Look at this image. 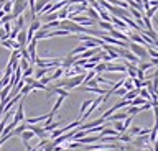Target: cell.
Instances as JSON below:
<instances>
[{
  "label": "cell",
  "mask_w": 158,
  "mask_h": 151,
  "mask_svg": "<svg viewBox=\"0 0 158 151\" xmlns=\"http://www.w3.org/2000/svg\"><path fill=\"white\" fill-rule=\"evenodd\" d=\"M128 50H130L133 54H135L138 59H147L148 58V53H147V46H142V45H137V43H130L128 45Z\"/></svg>",
  "instance_id": "cell-1"
},
{
  "label": "cell",
  "mask_w": 158,
  "mask_h": 151,
  "mask_svg": "<svg viewBox=\"0 0 158 151\" xmlns=\"http://www.w3.org/2000/svg\"><path fill=\"white\" fill-rule=\"evenodd\" d=\"M27 5H28V0H15L13 5H12V17H13V20L25 12Z\"/></svg>",
  "instance_id": "cell-2"
},
{
  "label": "cell",
  "mask_w": 158,
  "mask_h": 151,
  "mask_svg": "<svg viewBox=\"0 0 158 151\" xmlns=\"http://www.w3.org/2000/svg\"><path fill=\"white\" fill-rule=\"evenodd\" d=\"M101 104H102V97H97V99H96V100H92V102H91V105H89V109H87L86 112H84V115L81 117V118H79V120H81V123H82V121H84V120H87V117H89V115H91V113H92V112H94V110H96V109H97V107H99V105H101Z\"/></svg>",
  "instance_id": "cell-3"
},
{
  "label": "cell",
  "mask_w": 158,
  "mask_h": 151,
  "mask_svg": "<svg viewBox=\"0 0 158 151\" xmlns=\"http://www.w3.org/2000/svg\"><path fill=\"white\" fill-rule=\"evenodd\" d=\"M27 128H28V130H31L33 133H35V136H38V138H41V140L49 138L48 131L44 130V128H40V126H36V125H28V123H27Z\"/></svg>",
  "instance_id": "cell-4"
},
{
  "label": "cell",
  "mask_w": 158,
  "mask_h": 151,
  "mask_svg": "<svg viewBox=\"0 0 158 151\" xmlns=\"http://www.w3.org/2000/svg\"><path fill=\"white\" fill-rule=\"evenodd\" d=\"M36 43L38 40H31L28 43V48H27V51H28V54H30V62L31 64H35V59H36Z\"/></svg>",
  "instance_id": "cell-5"
},
{
  "label": "cell",
  "mask_w": 158,
  "mask_h": 151,
  "mask_svg": "<svg viewBox=\"0 0 158 151\" xmlns=\"http://www.w3.org/2000/svg\"><path fill=\"white\" fill-rule=\"evenodd\" d=\"M25 120V112H23V99H22V102L18 104V107H17V112H15V117H13V121L15 123H20V121H23Z\"/></svg>",
  "instance_id": "cell-6"
},
{
  "label": "cell",
  "mask_w": 158,
  "mask_h": 151,
  "mask_svg": "<svg viewBox=\"0 0 158 151\" xmlns=\"http://www.w3.org/2000/svg\"><path fill=\"white\" fill-rule=\"evenodd\" d=\"M20 136H22V141H23L25 148H27V149H30V148H31V146H30V143H28V141H30V140H31L33 136H35V133H33V131L27 128L25 131H22V133H20Z\"/></svg>",
  "instance_id": "cell-7"
},
{
  "label": "cell",
  "mask_w": 158,
  "mask_h": 151,
  "mask_svg": "<svg viewBox=\"0 0 158 151\" xmlns=\"http://www.w3.org/2000/svg\"><path fill=\"white\" fill-rule=\"evenodd\" d=\"M0 46H3V48H12V50H20V46L18 43H17V40H7V38H5V40H0Z\"/></svg>",
  "instance_id": "cell-8"
},
{
  "label": "cell",
  "mask_w": 158,
  "mask_h": 151,
  "mask_svg": "<svg viewBox=\"0 0 158 151\" xmlns=\"http://www.w3.org/2000/svg\"><path fill=\"white\" fill-rule=\"evenodd\" d=\"M81 145H91L96 143V141H101V135H94V136H82V138L77 140Z\"/></svg>",
  "instance_id": "cell-9"
},
{
  "label": "cell",
  "mask_w": 158,
  "mask_h": 151,
  "mask_svg": "<svg viewBox=\"0 0 158 151\" xmlns=\"http://www.w3.org/2000/svg\"><path fill=\"white\" fill-rule=\"evenodd\" d=\"M109 35L112 38H117V40H122V41H128V35H125L123 31L120 30H115V28H112L110 31H109Z\"/></svg>",
  "instance_id": "cell-10"
},
{
  "label": "cell",
  "mask_w": 158,
  "mask_h": 151,
  "mask_svg": "<svg viewBox=\"0 0 158 151\" xmlns=\"http://www.w3.org/2000/svg\"><path fill=\"white\" fill-rule=\"evenodd\" d=\"M106 71L107 72H125L127 67H125V64H107Z\"/></svg>",
  "instance_id": "cell-11"
},
{
  "label": "cell",
  "mask_w": 158,
  "mask_h": 151,
  "mask_svg": "<svg viewBox=\"0 0 158 151\" xmlns=\"http://www.w3.org/2000/svg\"><path fill=\"white\" fill-rule=\"evenodd\" d=\"M15 40H17V43L22 48H25L28 45V41H27V31H23V30H20V33L17 35V38H15Z\"/></svg>",
  "instance_id": "cell-12"
},
{
  "label": "cell",
  "mask_w": 158,
  "mask_h": 151,
  "mask_svg": "<svg viewBox=\"0 0 158 151\" xmlns=\"http://www.w3.org/2000/svg\"><path fill=\"white\" fill-rule=\"evenodd\" d=\"M127 112H114L112 113V117H107V121H115V120H125L127 118Z\"/></svg>",
  "instance_id": "cell-13"
},
{
  "label": "cell",
  "mask_w": 158,
  "mask_h": 151,
  "mask_svg": "<svg viewBox=\"0 0 158 151\" xmlns=\"http://www.w3.org/2000/svg\"><path fill=\"white\" fill-rule=\"evenodd\" d=\"M48 2H51V0H35V13H36V17L40 15V12H41V8L46 5Z\"/></svg>",
  "instance_id": "cell-14"
},
{
  "label": "cell",
  "mask_w": 158,
  "mask_h": 151,
  "mask_svg": "<svg viewBox=\"0 0 158 151\" xmlns=\"http://www.w3.org/2000/svg\"><path fill=\"white\" fill-rule=\"evenodd\" d=\"M86 12H87V17L91 18V20H94V22H99V20H101V18H99V13L96 12V8L87 7V8H86Z\"/></svg>",
  "instance_id": "cell-15"
},
{
  "label": "cell",
  "mask_w": 158,
  "mask_h": 151,
  "mask_svg": "<svg viewBox=\"0 0 158 151\" xmlns=\"http://www.w3.org/2000/svg\"><path fill=\"white\" fill-rule=\"evenodd\" d=\"M63 74H64V69H63V67H56V71H54L53 74L48 77V79H49V82H51V81H58L59 77H63Z\"/></svg>",
  "instance_id": "cell-16"
},
{
  "label": "cell",
  "mask_w": 158,
  "mask_h": 151,
  "mask_svg": "<svg viewBox=\"0 0 158 151\" xmlns=\"http://www.w3.org/2000/svg\"><path fill=\"white\" fill-rule=\"evenodd\" d=\"M61 126V121H51V123H48V125H44L43 128L48 131V133H51L53 130H56V128H59Z\"/></svg>",
  "instance_id": "cell-17"
},
{
  "label": "cell",
  "mask_w": 158,
  "mask_h": 151,
  "mask_svg": "<svg viewBox=\"0 0 158 151\" xmlns=\"http://www.w3.org/2000/svg\"><path fill=\"white\" fill-rule=\"evenodd\" d=\"M64 99H66V97H63V95H59L58 99H56V102H54V105H53V110H51V113H54L56 115V112L59 110V107H61V104L64 102Z\"/></svg>",
  "instance_id": "cell-18"
},
{
  "label": "cell",
  "mask_w": 158,
  "mask_h": 151,
  "mask_svg": "<svg viewBox=\"0 0 158 151\" xmlns=\"http://www.w3.org/2000/svg\"><path fill=\"white\" fill-rule=\"evenodd\" d=\"M117 140L118 141H122V143H132V140H133V136L130 135V133H120V135H118L117 136Z\"/></svg>",
  "instance_id": "cell-19"
},
{
  "label": "cell",
  "mask_w": 158,
  "mask_h": 151,
  "mask_svg": "<svg viewBox=\"0 0 158 151\" xmlns=\"http://www.w3.org/2000/svg\"><path fill=\"white\" fill-rule=\"evenodd\" d=\"M106 67H107V62L101 61V62H97V64H96V67H94V71H96V74H101V72L106 71Z\"/></svg>",
  "instance_id": "cell-20"
},
{
  "label": "cell",
  "mask_w": 158,
  "mask_h": 151,
  "mask_svg": "<svg viewBox=\"0 0 158 151\" xmlns=\"http://www.w3.org/2000/svg\"><path fill=\"white\" fill-rule=\"evenodd\" d=\"M114 130L118 131V133H123V131H125V128H123V121L122 120H115V121H114Z\"/></svg>",
  "instance_id": "cell-21"
},
{
  "label": "cell",
  "mask_w": 158,
  "mask_h": 151,
  "mask_svg": "<svg viewBox=\"0 0 158 151\" xmlns=\"http://www.w3.org/2000/svg\"><path fill=\"white\" fill-rule=\"evenodd\" d=\"M138 95V89H132V90H128L125 95H123V99L125 100H132V99H135V97Z\"/></svg>",
  "instance_id": "cell-22"
},
{
  "label": "cell",
  "mask_w": 158,
  "mask_h": 151,
  "mask_svg": "<svg viewBox=\"0 0 158 151\" xmlns=\"http://www.w3.org/2000/svg\"><path fill=\"white\" fill-rule=\"evenodd\" d=\"M46 74H48V69H46V67H40V69L36 71V74H35V79L40 81L41 77H44Z\"/></svg>",
  "instance_id": "cell-23"
},
{
  "label": "cell",
  "mask_w": 158,
  "mask_h": 151,
  "mask_svg": "<svg viewBox=\"0 0 158 151\" xmlns=\"http://www.w3.org/2000/svg\"><path fill=\"white\" fill-rule=\"evenodd\" d=\"M138 95L143 97L145 100H152V95H150V92H148L145 87H142V89H138Z\"/></svg>",
  "instance_id": "cell-24"
},
{
  "label": "cell",
  "mask_w": 158,
  "mask_h": 151,
  "mask_svg": "<svg viewBox=\"0 0 158 151\" xmlns=\"http://www.w3.org/2000/svg\"><path fill=\"white\" fill-rule=\"evenodd\" d=\"M97 13H99V18H102L104 22H110V18H112V17L109 15V13H107L106 10H104V8H101V10H99Z\"/></svg>",
  "instance_id": "cell-25"
},
{
  "label": "cell",
  "mask_w": 158,
  "mask_h": 151,
  "mask_svg": "<svg viewBox=\"0 0 158 151\" xmlns=\"http://www.w3.org/2000/svg\"><path fill=\"white\" fill-rule=\"evenodd\" d=\"M99 25H101V28L104 31H110L112 30V25H110V22H104V20H99Z\"/></svg>",
  "instance_id": "cell-26"
},
{
  "label": "cell",
  "mask_w": 158,
  "mask_h": 151,
  "mask_svg": "<svg viewBox=\"0 0 158 151\" xmlns=\"http://www.w3.org/2000/svg\"><path fill=\"white\" fill-rule=\"evenodd\" d=\"M147 53H148V56H150V58H156V59H158V50H156V48L147 46Z\"/></svg>",
  "instance_id": "cell-27"
},
{
  "label": "cell",
  "mask_w": 158,
  "mask_h": 151,
  "mask_svg": "<svg viewBox=\"0 0 158 151\" xmlns=\"http://www.w3.org/2000/svg\"><path fill=\"white\" fill-rule=\"evenodd\" d=\"M68 15H69V10H68V5H66V7H64L61 12L58 13V20H66Z\"/></svg>",
  "instance_id": "cell-28"
},
{
  "label": "cell",
  "mask_w": 158,
  "mask_h": 151,
  "mask_svg": "<svg viewBox=\"0 0 158 151\" xmlns=\"http://www.w3.org/2000/svg\"><path fill=\"white\" fill-rule=\"evenodd\" d=\"M91 102H92V100H84V102H82V105H81V110H79V118H81V117L84 115V112L87 110V107L91 105Z\"/></svg>",
  "instance_id": "cell-29"
},
{
  "label": "cell",
  "mask_w": 158,
  "mask_h": 151,
  "mask_svg": "<svg viewBox=\"0 0 158 151\" xmlns=\"http://www.w3.org/2000/svg\"><path fill=\"white\" fill-rule=\"evenodd\" d=\"M137 113H140V107L128 105V109H127V115H137Z\"/></svg>",
  "instance_id": "cell-30"
},
{
  "label": "cell",
  "mask_w": 158,
  "mask_h": 151,
  "mask_svg": "<svg viewBox=\"0 0 158 151\" xmlns=\"http://www.w3.org/2000/svg\"><path fill=\"white\" fill-rule=\"evenodd\" d=\"M31 90H33V87H31V85H30V84H25V85L22 87V90H20V94H22V95L25 97L27 94H30Z\"/></svg>",
  "instance_id": "cell-31"
},
{
  "label": "cell",
  "mask_w": 158,
  "mask_h": 151,
  "mask_svg": "<svg viewBox=\"0 0 158 151\" xmlns=\"http://www.w3.org/2000/svg\"><path fill=\"white\" fill-rule=\"evenodd\" d=\"M33 76V66H30L28 69L22 71V79H25V77H31Z\"/></svg>",
  "instance_id": "cell-32"
},
{
  "label": "cell",
  "mask_w": 158,
  "mask_h": 151,
  "mask_svg": "<svg viewBox=\"0 0 158 151\" xmlns=\"http://www.w3.org/2000/svg\"><path fill=\"white\" fill-rule=\"evenodd\" d=\"M132 120H133V115H128L125 120H123V128H125V131L130 128V125H132Z\"/></svg>",
  "instance_id": "cell-33"
},
{
  "label": "cell",
  "mask_w": 158,
  "mask_h": 151,
  "mask_svg": "<svg viewBox=\"0 0 158 151\" xmlns=\"http://www.w3.org/2000/svg\"><path fill=\"white\" fill-rule=\"evenodd\" d=\"M152 67H153V64L148 61V62H142V64L138 66V69H142L143 72H145V71H148V69H152Z\"/></svg>",
  "instance_id": "cell-34"
},
{
  "label": "cell",
  "mask_w": 158,
  "mask_h": 151,
  "mask_svg": "<svg viewBox=\"0 0 158 151\" xmlns=\"http://www.w3.org/2000/svg\"><path fill=\"white\" fill-rule=\"evenodd\" d=\"M44 20L46 22H53V20H58V13H46V15H43Z\"/></svg>",
  "instance_id": "cell-35"
},
{
  "label": "cell",
  "mask_w": 158,
  "mask_h": 151,
  "mask_svg": "<svg viewBox=\"0 0 158 151\" xmlns=\"http://www.w3.org/2000/svg\"><path fill=\"white\" fill-rule=\"evenodd\" d=\"M132 82H133V87H135V89H142V87H143V81L137 79V77H133Z\"/></svg>",
  "instance_id": "cell-36"
},
{
  "label": "cell",
  "mask_w": 158,
  "mask_h": 151,
  "mask_svg": "<svg viewBox=\"0 0 158 151\" xmlns=\"http://www.w3.org/2000/svg\"><path fill=\"white\" fill-rule=\"evenodd\" d=\"M158 10V7H150L148 10L145 12V15L148 17V18H153V15H155V12Z\"/></svg>",
  "instance_id": "cell-37"
},
{
  "label": "cell",
  "mask_w": 158,
  "mask_h": 151,
  "mask_svg": "<svg viewBox=\"0 0 158 151\" xmlns=\"http://www.w3.org/2000/svg\"><path fill=\"white\" fill-rule=\"evenodd\" d=\"M125 94H127V90L123 89V85H122V87H118L117 90H114V95H118V97H123Z\"/></svg>",
  "instance_id": "cell-38"
},
{
  "label": "cell",
  "mask_w": 158,
  "mask_h": 151,
  "mask_svg": "<svg viewBox=\"0 0 158 151\" xmlns=\"http://www.w3.org/2000/svg\"><path fill=\"white\" fill-rule=\"evenodd\" d=\"M3 30H5V33H7V36H8V35H10V31H12V25H10V22L3 23Z\"/></svg>",
  "instance_id": "cell-39"
},
{
  "label": "cell",
  "mask_w": 158,
  "mask_h": 151,
  "mask_svg": "<svg viewBox=\"0 0 158 151\" xmlns=\"http://www.w3.org/2000/svg\"><path fill=\"white\" fill-rule=\"evenodd\" d=\"M102 61H104V62H110V61H112V58L109 56V54H106V53L102 51Z\"/></svg>",
  "instance_id": "cell-40"
},
{
  "label": "cell",
  "mask_w": 158,
  "mask_h": 151,
  "mask_svg": "<svg viewBox=\"0 0 158 151\" xmlns=\"http://www.w3.org/2000/svg\"><path fill=\"white\" fill-rule=\"evenodd\" d=\"M152 109H153V112H155V120H158V105L152 107Z\"/></svg>",
  "instance_id": "cell-41"
},
{
  "label": "cell",
  "mask_w": 158,
  "mask_h": 151,
  "mask_svg": "<svg viewBox=\"0 0 158 151\" xmlns=\"http://www.w3.org/2000/svg\"><path fill=\"white\" fill-rule=\"evenodd\" d=\"M153 77H158V69H156L155 72H153V76H152V79H153Z\"/></svg>",
  "instance_id": "cell-42"
},
{
  "label": "cell",
  "mask_w": 158,
  "mask_h": 151,
  "mask_svg": "<svg viewBox=\"0 0 158 151\" xmlns=\"http://www.w3.org/2000/svg\"><path fill=\"white\" fill-rule=\"evenodd\" d=\"M27 151H36V146H35V148H30V149H27Z\"/></svg>",
  "instance_id": "cell-43"
},
{
  "label": "cell",
  "mask_w": 158,
  "mask_h": 151,
  "mask_svg": "<svg viewBox=\"0 0 158 151\" xmlns=\"http://www.w3.org/2000/svg\"><path fill=\"white\" fill-rule=\"evenodd\" d=\"M0 26H3V23H2V20H0Z\"/></svg>",
  "instance_id": "cell-44"
},
{
  "label": "cell",
  "mask_w": 158,
  "mask_h": 151,
  "mask_svg": "<svg viewBox=\"0 0 158 151\" xmlns=\"http://www.w3.org/2000/svg\"><path fill=\"white\" fill-rule=\"evenodd\" d=\"M86 2H89V3H91V2H92V0H86Z\"/></svg>",
  "instance_id": "cell-45"
},
{
  "label": "cell",
  "mask_w": 158,
  "mask_h": 151,
  "mask_svg": "<svg viewBox=\"0 0 158 151\" xmlns=\"http://www.w3.org/2000/svg\"><path fill=\"white\" fill-rule=\"evenodd\" d=\"M0 77H2V72H0Z\"/></svg>",
  "instance_id": "cell-46"
},
{
  "label": "cell",
  "mask_w": 158,
  "mask_h": 151,
  "mask_svg": "<svg viewBox=\"0 0 158 151\" xmlns=\"http://www.w3.org/2000/svg\"><path fill=\"white\" fill-rule=\"evenodd\" d=\"M59 2H61V0H59Z\"/></svg>",
  "instance_id": "cell-47"
},
{
  "label": "cell",
  "mask_w": 158,
  "mask_h": 151,
  "mask_svg": "<svg viewBox=\"0 0 158 151\" xmlns=\"http://www.w3.org/2000/svg\"><path fill=\"white\" fill-rule=\"evenodd\" d=\"M156 50H158V48H156Z\"/></svg>",
  "instance_id": "cell-48"
}]
</instances>
